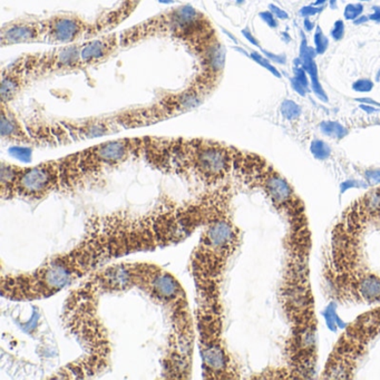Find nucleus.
Segmentation results:
<instances>
[{
  "mask_svg": "<svg viewBox=\"0 0 380 380\" xmlns=\"http://www.w3.org/2000/svg\"><path fill=\"white\" fill-rule=\"evenodd\" d=\"M226 215V199L218 190L188 203L160 204L144 214L99 215L88 221L84 237L68 252L30 272L3 276L1 293L16 301L48 298L115 259L179 243Z\"/></svg>",
  "mask_w": 380,
  "mask_h": 380,
  "instance_id": "obj_1",
  "label": "nucleus"
},
{
  "mask_svg": "<svg viewBox=\"0 0 380 380\" xmlns=\"http://www.w3.org/2000/svg\"><path fill=\"white\" fill-rule=\"evenodd\" d=\"M137 288L166 309L171 325L164 368L166 377L188 378L194 346V327L186 292L173 274L151 263H139Z\"/></svg>",
  "mask_w": 380,
  "mask_h": 380,
  "instance_id": "obj_2",
  "label": "nucleus"
},
{
  "mask_svg": "<svg viewBox=\"0 0 380 380\" xmlns=\"http://www.w3.org/2000/svg\"><path fill=\"white\" fill-rule=\"evenodd\" d=\"M234 148L204 139H186L180 173L193 175L206 186H218L232 171Z\"/></svg>",
  "mask_w": 380,
  "mask_h": 380,
  "instance_id": "obj_3",
  "label": "nucleus"
},
{
  "mask_svg": "<svg viewBox=\"0 0 380 380\" xmlns=\"http://www.w3.org/2000/svg\"><path fill=\"white\" fill-rule=\"evenodd\" d=\"M1 195L3 199L41 200L59 190L57 160L30 168L1 163Z\"/></svg>",
  "mask_w": 380,
  "mask_h": 380,
  "instance_id": "obj_4",
  "label": "nucleus"
},
{
  "mask_svg": "<svg viewBox=\"0 0 380 380\" xmlns=\"http://www.w3.org/2000/svg\"><path fill=\"white\" fill-rule=\"evenodd\" d=\"M90 30V23L77 14L59 12L43 19V43L55 46L77 44Z\"/></svg>",
  "mask_w": 380,
  "mask_h": 380,
  "instance_id": "obj_5",
  "label": "nucleus"
},
{
  "mask_svg": "<svg viewBox=\"0 0 380 380\" xmlns=\"http://www.w3.org/2000/svg\"><path fill=\"white\" fill-rule=\"evenodd\" d=\"M43 43V19L21 17L3 23L0 30L1 47Z\"/></svg>",
  "mask_w": 380,
  "mask_h": 380,
  "instance_id": "obj_6",
  "label": "nucleus"
},
{
  "mask_svg": "<svg viewBox=\"0 0 380 380\" xmlns=\"http://www.w3.org/2000/svg\"><path fill=\"white\" fill-rule=\"evenodd\" d=\"M121 47V36L117 32L99 36L81 44V67L101 64Z\"/></svg>",
  "mask_w": 380,
  "mask_h": 380,
  "instance_id": "obj_7",
  "label": "nucleus"
},
{
  "mask_svg": "<svg viewBox=\"0 0 380 380\" xmlns=\"http://www.w3.org/2000/svg\"><path fill=\"white\" fill-rule=\"evenodd\" d=\"M263 189L276 206H287L293 198V190L285 177L277 172L268 171L262 180Z\"/></svg>",
  "mask_w": 380,
  "mask_h": 380,
  "instance_id": "obj_8",
  "label": "nucleus"
},
{
  "mask_svg": "<svg viewBox=\"0 0 380 380\" xmlns=\"http://www.w3.org/2000/svg\"><path fill=\"white\" fill-rule=\"evenodd\" d=\"M27 79L28 77L19 61H17V64H12V66L9 67L8 70H3L0 92H1V101L3 104L15 99L18 93L23 90Z\"/></svg>",
  "mask_w": 380,
  "mask_h": 380,
  "instance_id": "obj_9",
  "label": "nucleus"
},
{
  "mask_svg": "<svg viewBox=\"0 0 380 380\" xmlns=\"http://www.w3.org/2000/svg\"><path fill=\"white\" fill-rule=\"evenodd\" d=\"M0 133H1V137L9 142L21 143V144H30L32 142V139L23 130L15 114L7 108L6 104L3 103L1 104Z\"/></svg>",
  "mask_w": 380,
  "mask_h": 380,
  "instance_id": "obj_10",
  "label": "nucleus"
},
{
  "mask_svg": "<svg viewBox=\"0 0 380 380\" xmlns=\"http://www.w3.org/2000/svg\"><path fill=\"white\" fill-rule=\"evenodd\" d=\"M354 289L365 301H380V278L374 274L358 277Z\"/></svg>",
  "mask_w": 380,
  "mask_h": 380,
  "instance_id": "obj_11",
  "label": "nucleus"
},
{
  "mask_svg": "<svg viewBox=\"0 0 380 380\" xmlns=\"http://www.w3.org/2000/svg\"><path fill=\"white\" fill-rule=\"evenodd\" d=\"M302 68L307 72L308 75L310 77L311 90L316 94L317 97L322 101V102L328 103V95L326 94L325 90L322 88L320 83L319 73H318V66H317L314 59H301Z\"/></svg>",
  "mask_w": 380,
  "mask_h": 380,
  "instance_id": "obj_12",
  "label": "nucleus"
},
{
  "mask_svg": "<svg viewBox=\"0 0 380 380\" xmlns=\"http://www.w3.org/2000/svg\"><path fill=\"white\" fill-rule=\"evenodd\" d=\"M361 208L366 214H377L380 213V188L372 190L361 201Z\"/></svg>",
  "mask_w": 380,
  "mask_h": 380,
  "instance_id": "obj_13",
  "label": "nucleus"
},
{
  "mask_svg": "<svg viewBox=\"0 0 380 380\" xmlns=\"http://www.w3.org/2000/svg\"><path fill=\"white\" fill-rule=\"evenodd\" d=\"M320 130L322 134H325L327 137H334V139H341L348 134V130L338 122H332V121H326L320 124Z\"/></svg>",
  "mask_w": 380,
  "mask_h": 380,
  "instance_id": "obj_14",
  "label": "nucleus"
},
{
  "mask_svg": "<svg viewBox=\"0 0 380 380\" xmlns=\"http://www.w3.org/2000/svg\"><path fill=\"white\" fill-rule=\"evenodd\" d=\"M280 112L286 119L293 121L301 115V108L291 99H285L280 105Z\"/></svg>",
  "mask_w": 380,
  "mask_h": 380,
  "instance_id": "obj_15",
  "label": "nucleus"
},
{
  "mask_svg": "<svg viewBox=\"0 0 380 380\" xmlns=\"http://www.w3.org/2000/svg\"><path fill=\"white\" fill-rule=\"evenodd\" d=\"M310 151L317 160H327L331 154L330 146L321 139H314L311 143Z\"/></svg>",
  "mask_w": 380,
  "mask_h": 380,
  "instance_id": "obj_16",
  "label": "nucleus"
},
{
  "mask_svg": "<svg viewBox=\"0 0 380 380\" xmlns=\"http://www.w3.org/2000/svg\"><path fill=\"white\" fill-rule=\"evenodd\" d=\"M250 59L256 61L257 64L263 67L266 70H269L273 76H276L277 79H281V74L277 70V67L273 66L272 63L263 54H260L258 52H250Z\"/></svg>",
  "mask_w": 380,
  "mask_h": 380,
  "instance_id": "obj_17",
  "label": "nucleus"
},
{
  "mask_svg": "<svg viewBox=\"0 0 380 380\" xmlns=\"http://www.w3.org/2000/svg\"><path fill=\"white\" fill-rule=\"evenodd\" d=\"M314 50H316L317 54H318V55H322V54H325L326 50H328V37H327V36L323 34V32H322L321 30V27H320L319 25L317 26L316 32H314Z\"/></svg>",
  "mask_w": 380,
  "mask_h": 380,
  "instance_id": "obj_18",
  "label": "nucleus"
},
{
  "mask_svg": "<svg viewBox=\"0 0 380 380\" xmlns=\"http://www.w3.org/2000/svg\"><path fill=\"white\" fill-rule=\"evenodd\" d=\"M363 3H348L346 6L343 16L347 21H352L357 19L359 16L363 15Z\"/></svg>",
  "mask_w": 380,
  "mask_h": 380,
  "instance_id": "obj_19",
  "label": "nucleus"
},
{
  "mask_svg": "<svg viewBox=\"0 0 380 380\" xmlns=\"http://www.w3.org/2000/svg\"><path fill=\"white\" fill-rule=\"evenodd\" d=\"M374 81L369 79H360L352 84V90L357 93H369L374 88Z\"/></svg>",
  "mask_w": 380,
  "mask_h": 380,
  "instance_id": "obj_20",
  "label": "nucleus"
},
{
  "mask_svg": "<svg viewBox=\"0 0 380 380\" xmlns=\"http://www.w3.org/2000/svg\"><path fill=\"white\" fill-rule=\"evenodd\" d=\"M331 37L334 38V41H340L345 36V23L343 21L339 19L334 23V27L330 32Z\"/></svg>",
  "mask_w": 380,
  "mask_h": 380,
  "instance_id": "obj_21",
  "label": "nucleus"
},
{
  "mask_svg": "<svg viewBox=\"0 0 380 380\" xmlns=\"http://www.w3.org/2000/svg\"><path fill=\"white\" fill-rule=\"evenodd\" d=\"M293 79L299 81L300 84L303 85L308 90L310 88V83L308 81L307 72L302 67H294L293 68Z\"/></svg>",
  "mask_w": 380,
  "mask_h": 380,
  "instance_id": "obj_22",
  "label": "nucleus"
},
{
  "mask_svg": "<svg viewBox=\"0 0 380 380\" xmlns=\"http://www.w3.org/2000/svg\"><path fill=\"white\" fill-rule=\"evenodd\" d=\"M262 54L267 57L269 61L276 63L279 65H285L287 63V56L285 54H274L269 50H262Z\"/></svg>",
  "mask_w": 380,
  "mask_h": 380,
  "instance_id": "obj_23",
  "label": "nucleus"
},
{
  "mask_svg": "<svg viewBox=\"0 0 380 380\" xmlns=\"http://www.w3.org/2000/svg\"><path fill=\"white\" fill-rule=\"evenodd\" d=\"M323 10V7H317L314 5H310V6L302 7L300 9L299 15L303 18H309L311 16L317 15V14H320V12Z\"/></svg>",
  "mask_w": 380,
  "mask_h": 380,
  "instance_id": "obj_24",
  "label": "nucleus"
},
{
  "mask_svg": "<svg viewBox=\"0 0 380 380\" xmlns=\"http://www.w3.org/2000/svg\"><path fill=\"white\" fill-rule=\"evenodd\" d=\"M259 16H260L262 21L267 23L268 26L270 27V28H277V27H278L279 23L278 21H277L276 16L273 15L270 10L260 12Z\"/></svg>",
  "mask_w": 380,
  "mask_h": 380,
  "instance_id": "obj_25",
  "label": "nucleus"
},
{
  "mask_svg": "<svg viewBox=\"0 0 380 380\" xmlns=\"http://www.w3.org/2000/svg\"><path fill=\"white\" fill-rule=\"evenodd\" d=\"M365 177L370 186H377L380 183V170H368L366 171Z\"/></svg>",
  "mask_w": 380,
  "mask_h": 380,
  "instance_id": "obj_26",
  "label": "nucleus"
},
{
  "mask_svg": "<svg viewBox=\"0 0 380 380\" xmlns=\"http://www.w3.org/2000/svg\"><path fill=\"white\" fill-rule=\"evenodd\" d=\"M269 10L272 12L273 15L276 16V18H278V19H281V21H286V19L289 18V15H288L287 12H285L283 9L279 8L278 6L273 5V3H270V5H269Z\"/></svg>",
  "mask_w": 380,
  "mask_h": 380,
  "instance_id": "obj_27",
  "label": "nucleus"
},
{
  "mask_svg": "<svg viewBox=\"0 0 380 380\" xmlns=\"http://www.w3.org/2000/svg\"><path fill=\"white\" fill-rule=\"evenodd\" d=\"M290 84L291 88H292V90H294L297 94H299L302 97H305V96L307 95L308 88H306L303 85L300 84L299 81H296L293 77L290 79Z\"/></svg>",
  "mask_w": 380,
  "mask_h": 380,
  "instance_id": "obj_28",
  "label": "nucleus"
},
{
  "mask_svg": "<svg viewBox=\"0 0 380 380\" xmlns=\"http://www.w3.org/2000/svg\"><path fill=\"white\" fill-rule=\"evenodd\" d=\"M360 186L366 188L367 184H363V183L358 182V181L356 180L346 181V182L341 184V192H346L347 190L351 189V188H360Z\"/></svg>",
  "mask_w": 380,
  "mask_h": 380,
  "instance_id": "obj_29",
  "label": "nucleus"
},
{
  "mask_svg": "<svg viewBox=\"0 0 380 380\" xmlns=\"http://www.w3.org/2000/svg\"><path fill=\"white\" fill-rule=\"evenodd\" d=\"M244 37L247 38V41H249L251 44L254 45L256 47H260L258 39L252 35V32H250L249 28L242 30Z\"/></svg>",
  "mask_w": 380,
  "mask_h": 380,
  "instance_id": "obj_30",
  "label": "nucleus"
},
{
  "mask_svg": "<svg viewBox=\"0 0 380 380\" xmlns=\"http://www.w3.org/2000/svg\"><path fill=\"white\" fill-rule=\"evenodd\" d=\"M356 102L360 103V104L372 105V106H377V108H380V103L376 102L374 99H369V97L356 99Z\"/></svg>",
  "mask_w": 380,
  "mask_h": 380,
  "instance_id": "obj_31",
  "label": "nucleus"
},
{
  "mask_svg": "<svg viewBox=\"0 0 380 380\" xmlns=\"http://www.w3.org/2000/svg\"><path fill=\"white\" fill-rule=\"evenodd\" d=\"M372 10H374V12H372V15L368 16L369 21L380 23V7L374 6L372 7Z\"/></svg>",
  "mask_w": 380,
  "mask_h": 380,
  "instance_id": "obj_32",
  "label": "nucleus"
},
{
  "mask_svg": "<svg viewBox=\"0 0 380 380\" xmlns=\"http://www.w3.org/2000/svg\"><path fill=\"white\" fill-rule=\"evenodd\" d=\"M360 110H363V112L368 114H374L379 112V108L377 106H372V105L360 104Z\"/></svg>",
  "mask_w": 380,
  "mask_h": 380,
  "instance_id": "obj_33",
  "label": "nucleus"
},
{
  "mask_svg": "<svg viewBox=\"0 0 380 380\" xmlns=\"http://www.w3.org/2000/svg\"><path fill=\"white\" fill-rule=\"evenodd\" d=\"M303 28H305L306 32H312L314 30V23L309 19V18H305L303 21Z\"/></svg>",
  "mask_w": 380,
  "mask_h": 380,
  "instance_id": "obj_34",
  "label": "nucleus"
},
{
  "mask_svg": "<svg viewBox=\"0 0 380 380\" xmlns=\"http://www.w3.org/2000/svg\"><path fill=\"white\" fill-rule=\"evenodd\" d=\"M369 21L368 16L361 15L359 16V17L357 18V19H354V25H363V23H367V21Z\"/></svg>",
  "mask_w": 380,
  "mask_h": 380,
  "instance_id": "obj_35",
  "label": "nucleus"
},
{
  "mask_svg": "<svg viewBox=\"0 0 380 380\" xmlns=\"http://www.w3.org/2000/svg\"><path fill=\"white\" fill-rule=\"evenodd\" d=\"M281 38L286 41V43H290L291 41L290 35H289L287 32H281Z\"/></svg>",
  "mask_w": 380,
  "mask_h": 380,
  "instance_id": "obj_36",
  "label": "nucleus"
},
{
  "mask_svg": "<svg viewBox=\"0 0 380 380\" xmlns=\"http://www.w3.org/2000/svg\"><path fill=\"white\" fill-rule=\"evenodd\" d=\"M327 1H329V0H316V1H314V6L322 7V5H325Z\"/></svg>",
  "mask_w": 380,
  "mask_h": 380,
  "instance_id": "obj_37",
  "label": "nucleus"
},
{
  "mask_svg": "<svg viewBox=\"0 0 380 380\" xmlns=\"http://www.w3.org/2000/svg\"><path fill=\"white\" fill-rule=\"evenodd\" d=\"M331 9H337V0H329Z\"/></svg>",
  "mask_w": 380,
  "mask_h": 380,
  "instance_id": "obj_38",
  "label": "nucleus"
},
{
  "mask_svg": "<svg viewBox=\"0 0 380 380\" xmlns=\"http://www.w3.org/2000/svg\"><path fill=\"white\" fill-rule=\"evenodd\" d=\"M237 3H244V0H237Z\"/></svg>",
  "mask_w": 380,
  "mask_h": 380,
  "instance_id": "obj_39",
  "label": "nucleus"
},
{
  "mask_svg": "<svg viewBox=\"0 0 380 380\" xmlns=\"http://www.w3.org/2000/svg\"><path fill=\"white\" fill-rule=\"evenodd\" d=\"M359 1H370V0H359Z\"/></svg>",
  "mask_w": 380,
  "mask_h": 380,
  "instance_id": "obj_40",
  "label": "nucleus"
},
{
  "mask_svg": "<svg viewBox=\"0 0 380 380\" xmlns=\"http://www.w3.org/2000/svg\"><path fill=\"white\" fill-rule=\"evenodd\" d=\"M134 1H137V0H134Z\"/></svg>",
  "mask_w": 380,
  "mask_h": 380,
  "instance_id": "obj_41",
  "label": "nucleus"
}]
</instances>
